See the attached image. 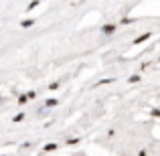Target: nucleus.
Listing matches in <instances>:
<instances>
[{"label":"nucleus","mask_w":160,"mask_h":156,"mask_svg":"<svg viewBox=\"0 0 160 156\" xmlns=\"http://www.w3.org/2000/svg\"><path fill=\"white\" fill-rule=\"evenodd\" d=\"M47 105H49V108H53V105H57V99H49V102H47Z\"/></svg>","instance_id":"5"},{"label":"nucleus","mask_w":160,"mask_h":156,"mask_svg":"<svg viewBox=\"0 0 160 156\" xmlns=\"http://www.w3.org/2000/svg\"><path fill=\"white\" fill-rule=\"evenodd\" d=\"M140 81V77H138V75H132V77H130V83H138Z\"/></svg>","instance_id":"2"},{"label":"nucleus","mask_w":160,"mask_h":156,"mask_svg":"<svg viewBox=\"0 0 160 156\" xmlns=\"http://www.w3.org/2000/svg\"><path fill=\"white\" fill-rule=\"evenodd\" d=\"M113 31H116V27H113V24H106V27H103V33H106V35H112Z\"/></svg>","instance_id":"1"},{"label":"nucleus","mask_w":160,"mask_h":156,"mask_svg":"<svg viewBox=\"0 0 160 156\" xmlns=\"http://www.w3.org/2000/svg\"><path fill=\"white\" fill-rule=\"evenodd\" d=\"M55 148H57V144H47V146H45V150H49V152L55 150Z\"/></svg>","instance_id":"4"},{"label":"nucleus","mask_w":160,"mask_h":156,"mask_svg":"<svg viewBox=\"0 0 160 156\" xmlns=\"http://www.w3.org/2000/svg\"><path fill=\"white\" fill-rule=\"evenodd\" d=\"M148 37H150V35H142V37H138V39H136V43H142V41H146Z\"/></svg>","instance_id":"3"}]
</instances>
